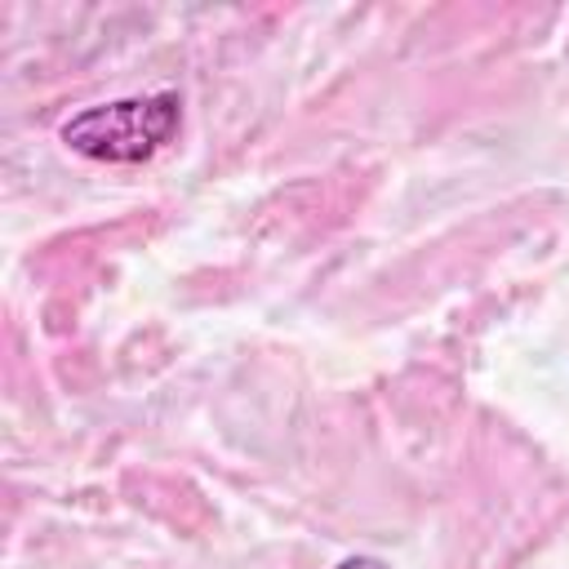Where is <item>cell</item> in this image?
Masks as SVG:
<instances>
[{"label": "cell", "instance_id": "1", "mask_svg": "<svg viewBox=\"0 0 569 569\" xmlns=\"http://www.w3.org/2000/svg\"><path fill=\"white\" fill-rule=\"evenodd\" d=\"M178 124H182V98L160 89V93L93 102L67 116L58 138L67 142V151L98 164H142L173 142Z\"/></svg>", "mask_w": 569, "mask_h": 569}, {"label": "cell", "instance_id": "2", "mask_svg": "<svg viewBox=\"0 0 569 569\" xmlns=\"http://www.w3.org/2000/svg\"><path fill=\"white\" fill-rule=\"evenodd\" d=\"M333 569H391L382 556H347V560H338Z\"/></svg>", "mask_w": 569, "mask_h": 569}]
</instances>
